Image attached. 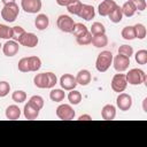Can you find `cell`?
I'll return each mask as SVG.
<instances>
[{
  "label": "cell",
  "mask_w": 147,
  "mask_h": 147,
  "mask_svg": "<svg viewBox=\"0 0 147 147\" xmlns=\"http://www.w3.org/2000/svg\"><path fill=\"white\" fill-rule=\"evenodd\" d=\"M122 8V13H123V16H126V17H132L134 14H136V8L133 6V3L129 0L126 2H124V5L121 7Z\"/></svg>",
  "instance_id": "cell-24"
},
{
  "label": "cell",
  "mask_w": 147,
  "mask_h": 147,
  "mask_svg": "<svg viewBox=\"0 0 147 147\" xmlns=\"http://www.w3.org/2000/svg\"><path fill=\"white\" fill-rule=\"evenodd\" d=\"M47 74V88H53L57 84V77L53 72H46Z\"/></svg>",
  "instance_id": "cell-40"
},
{
  "label": "cell",
  "mask_w": 147,
  "mask_h": 147,
  "mask_svg": "<svg viewBox=\"0 0 147 147\" xmlns=\"http://www.w3.org/2000/svg\"><path fill=\"white\" fill-rule=\"evenodd\" d=\"M68 100H69V102L71 103V105H74V106H76V105H79L80 103V101H82V93L79 92V91H77V90H71L70 92H69V94H68Z\"/></svg>",
  "instance_id": "cell-25"
},
{
  "label": "cell",
  "mask_w": 147,
  "mask_h": 147,
  "mask_svg": "<svg viewBox=\"0 0 147 147\" xmlns=\"http://www.w3.org/2000/svg\"><path fill=\"white\" fill-rule=\"evenodd\" d=\"M121 34H122L123 39H125V40H133V39L136 38L134 29H133V26H131V25L123 28V30H122Z\"/></svg>",
  "instance_id": "cell-31"
},
{
  "label": "cell",
  "mask_w": 147,
  "mask_h": 147,
  "mask_svg": "<svg viewBox=\"0 0 147 147\" xmlns=\"http://www.w3.org/2000/svg\"><path fill=\"white\" fill-rule=\"evenodd\" d=\"M34 25L40 31L45 30L49 25V18H48V16L46 14H39V15H37V17L34 18Z\"/></svg>",
  "instance_id": "cell-19"
},
{
  "label": "cell",
  "mask_w": 147,
  "mask_h": 147,
  "mask_svg": "<svg viewBox=\"0 0 147 147\" xmlns=\"http://www.w3.org/2000/svg\"><path fill=\"white\" fill-rule=\"evenodd\" d=\"M11 99L13 101H15L16 103H23L26 100V93L22 90H17L15 92H13L11 94Z\"/></svg>",
  "instance_id": "cell-33"
},
{
  "label": "cell",
  "mask_w": 147,
  "mask_h": 147,
  "mask_svg": "<svg viewBox=\"0 0 147 147\" xmlns=\"http://www.w3.org/2000/svg\"><path fill=\"white\" fill-rule=\"evenodd\" d=\"M82 7H83V3H82L79 0H75V1L71 2L69 6H67V9H68V11H69L70 14H72V15H78L79 11H80V9H82Z\"/></svg>",
  "instance_id": "cell-32"
},
{
  "label": "cell",
  "mask_w": 147,
  "mask_h": 147,
  "mask_svg": "<svg viewBox=\"0 0 147 147\" xmlns=\"http://www.w3.org/2000/svg\"><path fill=\"white\" fill-rule=\"evenodd\" d=\"M17 68L21 72H29L30 71V65H29V61H28V57H23L18 61V64H17Z\"/></svg>",
  "instance_id": "cell-39"
},
{
  "label": "cell",
  "mask_w": 147,
  "mask_h": 147,
  "mask_svg": "<svg viewBox=\"0 0 147 147\" xmlns=\"http://www.w3.org/2000/svg\"><path fill=\"white\" fill-rule=\"evenodd\" d=\"M1 48H2V45H1V44H0V49H1Z\"/></svg>",
  "instance_id": "cell-47"
},
{
  "label": "cell",
  "mask_w": 147,
  "mask_h": 147,
  "mask_svg": "<svg viewBox=\"0 0 147 147\" xmlns=\"http://www.w3.org/2000/svg\"><path fill=\"white\" fill-rule=\"evenodd\" d=\"M76 41H77V44L80 45V46L90 45L91 41H92V34H91V32H90V31H86V32L83 33L82 36L77 37V38H76Z\"/></svg>",
  "instance_id": "cell-30"
},
{
  "label": "cell",
  "mask_w": 147,
  "mask_h": 147,
  "mask_svg": "<svg viewBox=\"0 0 147 147\" xmlns=\"http://www.w3.org/2000/svg\"><path fill=\"white\" fill-rule=\"evenodd\" d=\"M20 51V44L13 39H9L7 40L3 45H2V52L6 56L8 57H11V56H15Z\"/></svg>",
  "instance_id": "cell-11"
},
{
  "label": "cell",
  "mask_w": 147,
  "mask_h": 147,
  "mask_svg": "<svg viewBox=\"0 0 147 147\" xmlns=\"http://www.w3.org/2000/svg\"><path fill=\"white\" fill-rule=\"evenodd\" d=\"M91 72L86 69H83V70H79L77 76H76V80H77V84L82 85V86H86L91 83Z\"/></svg>",
  "instance_id": "cell-17"
},
{
  "label": "cell",
  "mask_w": 147,
  "mask_h": 147,
  "mask_svg": "<svg viewBox=\"0 0 147 147\" xmlns=\"http://www.w3.org/2000/svg\"><path fill=\"white\" fill-rule=\"evenodd\" d=\"M142 109L145 113H147V98H145L142 101Z\"/></svg>",
  "instance_id": "cell-45"
},
{
  "label": "cell",
  "mask_w": 147,
  "mask_h": 147,
  "mask_svg": "<svg viewBox=\"0 0 147 147\" xmlns=\"http://www.w3.org/2000/svg\"><path fill=\"white\" fill-rule=\"evenodd\" d=\"M126 77V82L130 85H140L142 83L147 82V76L145 74V71H142L141 69L134 68L129 70V72L125 75Z\"/></svg>",
  "instance_id": "cell-3"
},
{
  "label": "cell",
  "mask_w": 147,
  "mask_h": 147,
  "mask_svg": "<svg viewBox=\"0 0 147 147\" xmlns=\"http://www.w3.org/2000/svg\"><path fill=\"white\" fill-rule=\"evenodd\" d=\"M55 113H56V116L60 119H62V121H71L76 116V113H75L74 108L70 105H67V103L60 105L56 108V111Z\"/></svg>",
  "instance_id": "cell-4"
},
{
  "label": "cell",
  "mask_w": 147,
  "mask_h": 147,
  "mask_svg": "<svg viewBox=\"0 0 147 147\" xmlns=\"http://www.w3.org/2000/svg\"><path fill=\"white\" fill-rule=\"evenodd\" d=\"M38 42H39V39H38V37L34 33H32V32H25L18 44L22 45V46L32 48V47H36L38 45Z\"/></svg>",
  "instance_id": "cell-12"
},
{
  "label": "cell",
  "mask_w": 147,
  "mask_h": 147,
  "mask_svg": "<svg viewBox=\"0 0 147 147\" xmlns=\"http://www.w3.org/2000/svg\"><path fill=\"white\" fill-rule=\"evenodd\" d=\"M109 20L113 22V23H119L123 18V13H122V8L119 6H116L108 15Z\"/></svg>",
  "instance_id": "cell-23"
},
{
  "label": "cell",
  "mask_w": 147,
  "mask_h": 147,
  "mask_svg": "<svg viewBox=\"0 0 147 147\" xmlns=\"http://www.w3.org/2000/svg\"><path fill=\"white\" fill-rule=\"evenodd\" d=\"M64 98H65V93L64 90L62 88H53L49 92V99L54 102H61L64 100Z\"/></svg>",
  "instance_id": "cell-22"
},
{
  "label": "cell",
  "mask_w": 147,
  "mask_h": 147,
  "mask_svg": "<svg viewBox=\"0 0 147 147\" xmlns=\"http://www.w3.org/2000/svg\"><path fill=\"white\" fill-rule=\"evenodd\" d=\"M75 0H56V3L59 6H62V7H67L69 6L71 2H74Z\"/></svg>",
  "instance_id": "cell-43"
},
{
  "label": "cell",
  "mask_w": 147,
  "mask_h": 147,
  "mask_svg": "<svg viewBox=\"0 0 147 147\" xmlns=\"http://www.w3.org/2000/svg\"><path fill=\"white\" fill-rule=\"evenodd\" d=\"M56 25L62 32L71 33L74 25H75V21L69 15H60L56 20Z\"/></svg>",
  "instance_id": "cell-6"
},
{
  "label": "cell",
  "mask_w": 147,
  "mask_h": 147,
  "mask_svg": "<svg viewBox=\"0 0 147 147\" xmlns=\"http://www.w3.org/2000/svg\"><path fill=\"white\" fill-rule=\"evenodd\" d=\"M130 1L133 3V6H134L136 10L142 11V10H145V9H146V7H147L146 0H130Z\"/></svg>",
  "instance_id": "cell-42"
},
{
  "label": "cell",
  "mask_w": 147,
  "mask_h": 147,
  "mask_svg": "<svg viewBox=\"0 0 147 147\" xmlns=\"http://www.w3.org/2000/svg\"><path fill=\"white\" fill-rule=\"evenodd\" d=\"M86 31H88V29L86 28V25H84L83 23H75L71 33L77 38V37H79V36H82L83 33H85Z\"/></svg>",
  "instance_id": "cell-34"
},
{
  "label": "cell",
  "mask_w": 147,
  "mask_h": 147,
  "mask_svg": "<svg viewBox=\"0 0 147 147\" xmlns=\"http://www.w3.org/2000/svg\"><path fill=\"white\" fill-rule=\"evenodd\" d=\"M25 32L26 31L22 26H20V25L13 26L11 28V39L15 40V41H17V42H20V40L22 39V37L24 36Z\"/></svg>",
  "instance_id": "cell-26"
},
{
  "label": "cell",
  "mask_w": 147,
  "mask_h": 147,
  "mask_svg": "<svg viewBox=\"0 0 147 147\" xmlns=\"http://www.w3.org/2000/svg\"><path fill=\"white\" fill-rule=\"evenodd\" d=\"M0 38L1 39H11V28L6 24H0Z\"/></svg>",
  "instance_id": "cell-36"
},
{
  "label": "cell",
  "mask_w": 147,
  "mask_h": 147,
  "mask_svg": "<svg viewBox=\"0 0 147 147\" xmlns=\"http://www.w3.org/2000/svg\"><path fill=\"white\" fill-rule=\"evenodd\" d=\"M22 9L28 14H37L41 10V0H21Z\"/></svg>",
  "instance_id": "cell-7"
},
{
  "label": "cell",
  "mask_w": 147,
  "mask_h": 147,
  "mask_svg": "<svg viewBox=\"0 0 147 147\" xmlns=\"http://www.w3.org/2000/svg\"><path fill=\"white\" fill-rule=\"evenodd\" d=\"M78 16L80 18L85 20V21H91L95 16V9L91 5H83V7H82V9H80V11L78 14Z\"/></svg>",
  "instance_id": "cell-15"
},
{
  "label": "cell",
  "mask_w": 147,
  "mask_h": 147,
  "mask_svg": "<svg viewBox=\"0 0 147 147\" xmlns=\"http://www.w3.org/2000/svg\"><path fill=\"white\" fill-rule=\"evenodd\" d=\"M5 115H6L7 119H11V121L18 119L21 117V109L16 105H10V106L7 107V109L5 111Z\"/></svg>",
  "instance_id": "cell-18"
},
{
  "label": "cell",
  "mask_w": 147,
  "mask_h": 147,
  "mask_svg": "<svg viewBox=\"0 0 147 147\" xmlns=\"http://www.w3.org/2000/svg\"><path fill=\"white\" fill-rule=\"evenodd\" d=\"M33 84L38 88H47V74L46 72L37 74L33 77Z\"/></svg>",
  "instance_id": "cell-21"
},
{
  "label": "cell",
  "mask_w": 147,
  "mask_h": 147,
  "mask_svg": "<svg viewBox=\"0 0 147 147\" xmlns=\"http://www.w3.org/2000/svg\"><path fill=\"white\" fill-rule=\"evenodd\" d=\"M18 14H20V8L16 2L3 5V8L1 9V17L8 23L14 22L17 18Z\"/></svg>",
  "instance_id": "cell-2"
},
{
  "label": "cell",
  "mask_w": 147,
  "mask_h": 147,
  "mask_svg": "<svg viewBox=\"0 0 147 147\" xmlns=\"http://www.w3.org/2000/svg\"><path fill=\"white\" fill-rule=\"evenodd\" d=\"M133 29H134V34H136V38L138 39H145L146 34H147V30H146V26L141 23H138L136 25H133Z\"/></svg>",
  "instance_id": "cell-27"
},
{
  "label": "cell",
  "mask_w": 147,
  "mask_h": 147,
  "mask_svg": "<svg viewBox=\"0 0 147 147\" xmlns=\"http://www.w3.org/2000/svg\"><path fill=\"white\" fill-rule=\"evenodd\" d=\"M113 53L110 51H103L101 52L95 61V68L99 72H105L109 69V67L113 64Z\"/></svg>",
  "instance_id": "cell-1"
},
{
  "label": "cell",
  "mask_w": 147,
  "mask_h": 147,
  "mask_svg": "<svg viewBox=\"0 0 147 147\" xmlns=\"http://www.w3.org/2000/svg\"><path fill=\"white\" fill-rule=\"evenodd\" d=\"M118 54H122L124 56L131 57L133 55V48L130 45H122L118 47Z\"/></svg>",
  "instance_id": "cell-38"
},
{
  "label": "cell",
  "mask_w": 147,
  "mask_h": 147,
  "mask_svg": "<svg viewBox=\"0 0 147 147\" xmlns=\"http://www.w3.org/2000/svg\"><path fill=\"white\" fill-rule=\"evenodd\" d=\"M23 115L26 119H36L38 116H39V109L36 108L33 105H31L29 101L28 103L24 105V108H23Z\"/></svg>",
  "instance_id": "cell-14"
},
{
  "label": "cell",
  "mask_w": 147,
  "mask_h": 147,
  "mask_svg": "<svg viewBox=\"0 0 147 147\" xmlns=\"http://www.w3.org/2000/svg\"><path fill=\"white\" fill-rule=\"evenodd\" d=\"M132 96L126 93H118V96L116 99V105L122 111H126L132 107Z\"/></svg>",
  "instance_id": "cell-10"
},
{
  "label": "cell",
  "mask_w": 147,
  "mask_h": 147,
  "mask_svg": "<svg viewBox=\"0 0 147 147\" xmlns=\"http://www.w3.org/2000/svg\"><path fill=\"white\" fill-rule=\"evenodd\" d=\"M91 44H92L94 47H96V48L106 47V46L108 45V37L106 36V33L92 36V41H91Z\"/></svg>",
  "instance_id": "cell-20"
},
{
  "label": "cell",
  "mask_w": 147,
  "mask_h": 147,
  "mask_svg": "<svg viewBox=\"0 0 147 147\" xmlns=\"http://www.w3.org/2000/svg\"><path fill=\"white\" fill-rule=\"evenodd\" d=\"M29 102L31 105H33L36 108H38L39 110L44 107V99L40 96V95H32L30 99H29Z\"/></svg>",
  "instance_id": "cell-37"
},
{
  "label": "cell",
  "mask_w": 147,
  "mask_h": 147,
  "mask_svg": "<svg viewBox=\"0 0 147 147\" xmlns=\"http://www.w3.org/2000/svg\"><path fill=\"white\" fill-rule=\"evenodd\" d=\"M10 92V85L8 82H0V98H3L6 95H8V93Z\"/></svg>",
  "instance_id": "cell-41"
},
{
  "label": "cell",
  "mask_w": 147,
  "mask_h": 147,
  "mask_svg": "<svg viewBox=\"0 0 147 147\" xmlns=\"http://www.w3.org/2000/svg\"><path fill=\"white\" fill-rule=\"evenodd\" d=\"M90 32L92 36H95V34H102V33H106V28L102 23L100 22H94L92 25H91V29H90Z\"/></svg>",
  "instance_id": "cell-29"
},
{
  "label": "cell",
  "mask_w": 147,
  "mask_h": 147,
  "mask_svg": "<svg viewBox=\"0 0 147 147\" xmlns=\"http://www.w3.org/2000/svg\"><path fill=\"white\" fill-rule=\"evenodd\" d=\"M134 60L138 64H146L147 63V51L146 49H140L136 53Z\"/></svg>",
  "instance_id": "cell-35"
},
{
  "label": "cell",
  "mask_w": 147,
  "mask_h": 147,
  "mask_svg": "<svg viewBox=\"0 0 147 147\" xmlns=\"http://www.w3.org/2000/svg\"><path fill=\"white\" fill-rule=\"evenodd\" d=\"M60 85H61L62 90H64V91H71L74 88H76V86L78 84H77V80H76V77L75 76H72L71 74H64L60 78Z\"/></svg>",
  "instance_id": "cell-9"
},
{
  "label": "cell",
  "mask_w": 147,
  "mask_h": 147,
  "mask_svg": "<svg viewBox=\"0 0 147 147\" xmlns=\"http://www.w3.org/2000/svg\"><path fill=\"white\" fill-rule=\"evenodd\" d=\"M110 86L113 88L114 92L116 93H122L125 91L126 86H127V82H126V77L124 74H116L113 79H111V83H110Z\"/></svg>",
  "instance_id": "cell-5"
},
{
  "label": "cell",
  "mask_w": 147,
  "mask_h": 147,
  "mask_svg": "<svg viewBox=\"0 0 147 147\" xmlns=\"http://www.w3.org/2000/svg\"><path fill=\"white\" fill-rule=\"evenodd\" d=\"M113 65L117 72H123V71L127 70V68L130 65V57L118 54L115 57H113Z\"/></svg>",
  "instance_id": "cell-8"
},
{
  "label": "cell",
  "mask_w": 147,
  "mask_h": 147,
  "mask_svg": "<svg viewBox=\"0 0 147 147\" xmlns=\"http://www.w3.org/2000/svg\"><path fill=\"white\" fill-rule=\"evenodd\" d=\"M92 117L88 115V114H84V115H80L78 117V121H91Z\"/></svg>",
  "instance_id": "cell-44"
},
{
  "label": "cell",
  "mask_w": 147,
  "mask_h": 147,
  "mask_svg": "<svg viewBox=\"0 0 147 147\" xmlns=\"http://www.w3.org/2000/svg\"><path fill=\"white\" fill-rule=\"evenodd\" d=\"M117 6V3L114 0H103L99 6H98V13L101 16H108L109 13Z\"/></svg>",
  "instance_id": "cell-13"
},
{
  "label": "cell",
  "mask_w": 147,
  "mask_h": 147,
  "mask_svg": "<svg viewBox=\"0 0 147 147\" xmlns=\"http://www.w3.org/2000/svg\"><path fill=\"white\" fill-rule=\"evenodd\" d=\"M1 2L3 5H7V3H11V2H15V0H1Z\"/></svg>",
  "instance_id": "cell-46"
},
{
  "label": "cell",
  "mask_w": 147,
  "mask_h": 147,
  "mask_svg": "<svg viewBox=\"0 0 147 147\" xmlns=\"http://www.w3.org/2000/svg\"><path fill=\"white\" fill-rule=\"evenodd\" d=\"M101 117L105 121H111L116 117V107L113 105H105L101 109Z\"/></svg>",
  "instance_id": "cell-16"
},
{
  "label": "cell",
  "mask_w": 147,
  "mask_h": 147,
  "mask_svg": "<svg viewBox=\"0 0 147 147\" xmlns=\"http://www.w3.org/2000/svg\"><path fill=\"white\" fill-rule=\"evenodd\" d=\"M30 71H38L41 68V60L38 56H29L28 57Z\"/></svg>",
  "instance_id": "cell-28"
}]
</instances>
